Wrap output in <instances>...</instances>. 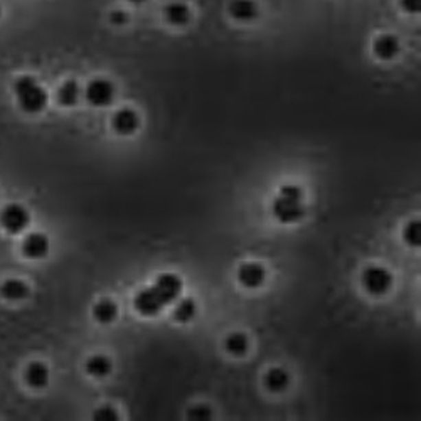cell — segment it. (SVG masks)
<instances>
[{
  "label": "cell",
  "instance_id": "1",
  "mask_svg": "<svg viewBox=\"0 0 421 421\" xmlns=\"http://www.w3.org/2000/svg\"><path fill=\"white\" fill-rule=\"evenodd\" d=\"M14 93H16L19 108L29 115L41 113L49 102L46 89L41 87L36 78L32 76L17 78L14 81Z\"/></svg>",
  "mask_w": 421,
  "mask_h": 421
},
{
  "label": "cell",
  "instance_id": "2",
  "mask_svg": "<svg viewBox=\"0 0 421 421\" xmlns=\"http://www.w3.org/2000/svg\"><path fill=\"white\" fill-rule=\"evenodd\" d=\"M301 189L297 185H283L280 196L273 203V214L280 223H297L305 216V207L301 203Z\"/></svg>",
  "mask_w": 421,
  "mask_h": 421
},
{
  "label": "cell",
  "instance_id": "3",
  "mask_svg": "<svg viewBox=\"0 0 421 421\" xmlns=\"http://www.w3.org/2000/svg\"><path fill=\"white\" fill-rule=\"evenodd\" d=\"M84 98L91 106L103 108L111 105L115 98V87L110 80L105 78H96L88 83L84 89Z\"/></svg>",
  "mask_w": 421,
  "mask_h": 421
},
{
  "label": "cell",
  "instance_id": "4",
  "mask_svg": "<svg viewBox=\"0 0 421 421\" xmlns=\"http://www.w3.org/2000/svg\"><path fill=\"white\" fill-rule=\"evenodd\" d=\"M363 285L371 295H385L393 286V275L381 266H369L363 275Z\"/></svg>",
  "mask_w": 421,
  "mask_h": 421
},
{
  "label": "cell",
  "instance_id": "5",
  "mask_svg": "<svg viewBox=\"0 0 421 421\" xmlns=\"http://www.w3.org/2000/svg\"><path fill=\"white\" fill-rule=\"evenodd\" d=\"M31 216L29 211L21 204H9L0 212V225L10 234L22 233L29 226Z\"/></svg>",
  "mask_w": 421,
  "mask_h": 421
},
{
  "label": "cell",
  "instance_id": "6",
  "mask_svg": "<svg viewBox=\"0 0 421 421\" xmlns=\"http://www.w3.org/2000/svg\"><path fill=\"white\" fill-rule=\"evenodd\" d=\"M152 288L157 292V295L160 297V300L163 301V305H169L181 297L182 280L177 277V275H172V273L160 275Z\"/></svg>",
  "mask_w": 421,
  "mask_h": 421
},
{
  "label": "cell",
  "instance_id": "7",
  "mask_svg": "<svg viewBox=\"0 0 421 421\" xmlns=\"http://www.w3.org/2000/svg\"><path fill=\"white\" fill-rule=\"evenodd\" d=\"M140 117L135 110L130 108H122V110L115 111L111 117V128L118 133V135H132L139 130Z\"/></svg>",
  "mask_w": 421,
  "mask_h": 421
},
{
  "label": "cell",
  "instance_id": "8",
  "mask_svg": "<svg viewBox=\"0 0 421 421\" xmlns=\"http://www.w3.org/2000/svg\"><path fill=\"white\" fill-rule=\"evenodd\" d=\"M133 305H135L137 312L144 317L157 315L159 312L166 307L154 288H145L137 293L135 300H133Z\"/></svg>",
  "mask_w": 421,
  "mask_h": 421
},
{
  "label": "cell",
  "instance_id": "9",
  "mask_svg": "<svg viewBox=\"0 0 421 421\" xmlns=\"http://www.w3.org/2000/svg\"><path fill=\"white\" fill-rule=\"evenodd\" d=\"M266 280V270L262 263H244L238 270V282L246 288H260Z\"/></svg>",
  "mask_w": 421,
  "mask_h": 421
},
{
  "label": "cell",
  "instance_id": "10",
  "mask_svg": "<svg viewBox=\"0 0 421 421\" xmlns=\"http://www.w3.org/2000/svg\"><path fill=\"white\" fill-rule=\"evenodd\" d=\"M22 253L31 260L46 258L49 253V238L43 233H32L22 243Z\"/></svg>",
  "mask_w": 421,
  "mask_h": 421
},
{
  "label": "cell",
  "instance_id": "11",
  "mask_svg": "<svg viewBox=\"0 0 421 421\" xmlns=\"http://www.w3.org/2000/svg\"><path fill=\"white\" fill-rule=\"evenodd\" d=\"M372 53L378 59L383 61H391L400 53V41L393 34H381L372 43Z\"/></svg>",
  "mask_w": 421,
  "mask_h": 421
},
{
  "label": "cell",
  "instance_id": "12",
  "mask_svg": "<svg viewBox=\"0 0 421 421\" xmlns=\"http://www.w3.org/2000/svg\"><path fill=\"white\" fill-rule=\"evenodd\" d=\"M228 12L234 21L249 22L258 17L260 9L255 0H231Z\"/></svg>",
  "mask_w": 421,
  "mask_h": 421
},
{
  "label": "cell",
  "instance_id": "13",
  "mask_svg": "<svg viewBox=\"0 0 421 421\" xmlns=\"http://www.w3.org/2000/svg\"><path fill=\"white\" fill-rule=\"evenodd\" d=\"M31 290L29 285L24 280H19V278H7L5 282L0 285V295L2 299L9 301H19L27 299Z\"/></svg>",
  "mask_w": 421,
  "mask_h": 421
},
{
  "label": "cell",
  "instance_id": "14",
  "mask_svg": "<svg viewBox=\"0 0 421 421\" xmlns=\"http://www.w3.org/2000/svg\"><path fill=\"white\" fill-rule=\"evenodd\" d=\"M163 17L170 25L181 27V25H185L191 21V9L184 2L174 0V2H169L163 7Z\"/></svg>",
  "mask_w": 421,
  "mask_h": 421
},
{
  "label": "cell",
  "instance_id": "15",
  "mask_svg": "<svg viewBox=\"0 0 421 421\" xmlns=\"http://www.w3.org/2000/svg\"><path fill=\"white\" fill-rule=\"evenodd\" d=\"M25 383L34 389H43L49 385V369L44 363H31L24 372Z\"/></svg>",
  "mask_w": 421,
  "mask_h": 421
},
{
  "label": "cell",
  "instance_id": "16",
  "mask_svg": "<svg viewBox=\"0 0 421 421\" xmlns=\"http://www.w3.org/2000/svg\"><path fill=\"white\" fill-rule=\"evenodd\" d=\"M80 96H81L80 84H78L74 80L65 81V83L58 88V93H56V98H58L59 105L68 106V108L78 105V102H80Z\"/></svg>",
  "mask_w": 421,
  "mask_h": 421
},
{
  "label": "cell",
  "instance_id": "17",
  "mask_svg": "<svg viewBox=\"0 0 421 421\" xmlns=\"http://www.w3.org/2000/svg\"><path fill=\"white\" fill-rule=\"evenodd\" d=\"M290 385V374L282 367L270 369L264 376V386L271 393H282Z\"/></svg>",
  "mask_w": 421,
  "mask_h": 421
},
{
  "label": "cell",
  "instance_id": "18",
  "mask_svg": "<svg viewBox=\"0 0 421 421\" xmlns=\"http://www.w3.org/2000/svg\"><path fill=\"white\" fill-rule=\"evenodd\" d=\"M111 369H113V363H111V359L106 356H102V354L89 357V359L87 361V372L89 376H93V378H98V379L106 378V376L111 372Z\"/></svg>",
  "mask_w": 421,
  "mask_h": 421
},
{
  "label": "cell",
  "instance_id": "19",
  "mask_svg": "<svg viewBox=\"0 0 421 421\" xmlns=\"http://www.w3.org/2000/svg\"><path fill=\"white\" fill-rule=\"evenodd\" d=\"M93 315L100 323H111L117 320L118 317V305L113 300L103 299L93 308Z\"/></svg>",
  "mask_w": 421,
  "mask_h": 421
},
{
  "label": "cell",
  "instance_id": "20",
  "mask_svg": "<svg viewBox=\"0 0 421 421\" xmlns=\"http://www.w3.org/2000/svg\"><path fill=\"white\" fill-rule=\"evenodd\" d=\"M225 349L228 351L231 356L234 357H243L246 356L249 349V341L243 332H234L226 337L225 341Z\"/></svg>",
  "mask_w": 421,
  "mask_h": 421
},
{
  "label": "cell",
  "instance_id": "21",
  "mask_svg": "<svg viewBox=\"0 0 421 421\" xmlns=\"http://www.w3.org/2000/svg\"><path fill=\"white\" fill-rule=\"evenodd\" d=\"M197 314V305L196 301L192 299H184L179 301V305L176 307V312H174V317H176V320L179 322L185 323V322H191V320L196 317Z\"/></svg>",
  "mask_w": 421,
  "mask_h": 421
},
{
  "label": "cell",
  "instance_id": "22",
  "mask_svg": "<svg viewBox=\"0 0 421 421\" xmlns=\"http://www.w3.org/2000/svg\"><path fill=\"white\" fill-rule=\"evenodd\" d=\"M405 240H406V243L411 246L421 244V223L420 221H411L408 226H406Z\"/></svg>",
  "mask_w": 421,
  "mask_h": 421
},
{
  "label": "cell",
  "instance_id": "23",
  "mask_svg": "<svg viewBox=\"0 0 421 421\" xmlns=\"http://www.w3.org/2000/svg\"><path fill=\"white\" fill-rule=\"evenodd\" d=\"M187 416H189V420H194V421H203V420L206 421V420H211L212 411L207 408V406L197 405V406H194L192 409H189Z\"/></svg>",
  "mask_w": 421,
  "mask_h": 421
},
{
  "label": "cell",
  "instance_id": "24",
  "mask_svg": "<svg viewBox=\"0 0 421 421\" xmlns=\"http://www.w3.org/2000/svg\"><path fill=\"white\" fill-rule=\"evenodd\" d=\"M95 420H98V421H117L118 413L115 411L111 406H103V408L96 409V411H95Z\"/></svg>",
  "mask_w": 421,
  "mask_h": 421
},
{
  "label": "cell",
  "instance_id": "25",
  "mask_svg": "<svg viewBox=\"0 0 421 421\" xmlns=\"http://www.w3.org/2000/svg\"><path fill=\"white\" fill-rule=\"evenodd\" d=\"M401 9L406 10L408 14H420L421 2L420 0H401Z\"/></svg>",
  "mask_w": 421,
  "mask_h": 421
},
{
  "label": "cell",
  "instance_id": "26",
  "mask_svg": "<svg viewBox=\"0 0 421 421\" xmlns=\"http://www.w3.org/2000/svg\"><path fill=\"white\" fill-rule=\"evenodd\" d=\"M110 21H111V24H115V25L125 24L126 14L123 12V10H115V12L110 14Z\"/></svg>",
  "mask_w": 421,
  "mask_h": 421
},
{
  "label": "cell",
  "instance_id": "27",
  "mask_svg": "<svg viewBox=\"0 0 421 421\" xmlns=\"http://www.w3.org/2000/svg\"><path fill=\"white\" fill-rule=\"evenodd\" d=\"M130 3H135V5H139V3H144V2H147V0H128Z\"/></svg>",
  "mask_w": 421,
  "mask_h": 421
},
{
  "label": "cell",
  "instance_id": "28",
  "mask_svg": "<svg viewBox=\"0 0 421 421\" xmlns=\"http://www.w3.org/2000/svg\"><path fill=\"white\" fill-rule=\"evenodd\" d=\"M0 16H2V7H0Z\"/></svg>",
  "mask_w": 421,
  "mask_h": 421
}]
</instances>
